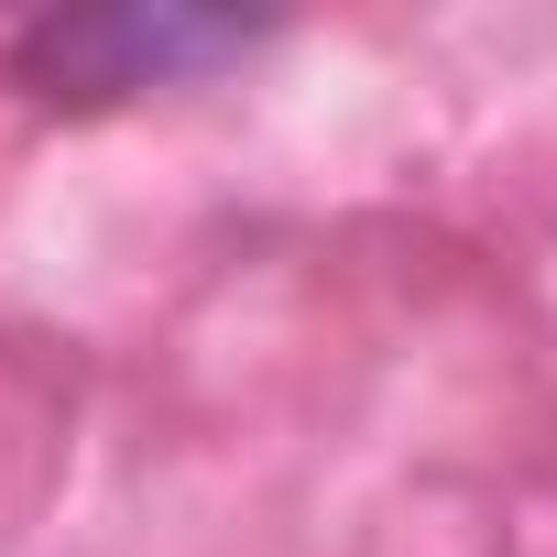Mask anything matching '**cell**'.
I'll list each match as a JSON object with an SVG mask.
<instances>
[{"instance_id":"cell-1","label":"cell","mask_w":557,"mask_h":557,"mask_svg":"<svg viewBox=\"0 0 557 557\" xmlns=\"http://www.w3.org/2000/svg\"><path fill=\"white\" fill-rule=\"evenodd\" d=\"M240 23L219 12H55L23 34V77L45 99H121V88H164L175 66L230 55Z\"/></svg>"}]
</instances>
